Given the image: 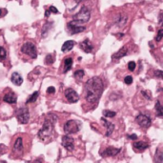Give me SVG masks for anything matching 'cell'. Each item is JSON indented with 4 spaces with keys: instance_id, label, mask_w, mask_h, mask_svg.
<instances>
[{
    "instance_id": "36",
    "label": "cell",
    "mask_w": 163,
    "mask_h": 163,
    "mask_svg": "<svg viewBox=\"0 0 163 163\" xmlns=\"http://www.w3.org/2000/svg\"><path fill=\"white\" fill-rule=\"evenodd\" d=\"M54 92H55V89H54V87H49L48 89H47V94H54Z\"/></svg>"
},
{
    "instance_id": "20",
    "label": "cell",
    "mask_w": 163,
    "mask_h": 163,
    "mask_svg": "<svg viewBox=\"0 0 163 163\" xmlns=\"http://www.w3.org/2000/svg\"><path fill=\"white\" fill-rule=\"evenodd\" d=\"M126 22H127V16H126V15L119 14V15L115 18V24L118 26L119 28L124 27V25L126 24Z\"/></svg>"
},
{
    "instance_id": "33",
    "label": "cell",
    "mask_w": 163,
    "mask_h": 163,
    "mask_svg": "<svg viewBox=\"0 0 163 163\" xmlns=\"http://www.w3.org/2000/svg\"><path fill=\"white\" fill-rule=\"evenodd\" d=\"M124 82H125V84H127V85H131V84L133 83V77L130 75L126 76L125 79H124Z\"/></svg>"
},
{
    "instance_id": "24",
    "label": "cell",
    "mask_w": 163,
    "mask_h": 163,
    "mask_svg": "<svg viewBox=\"0 0 163 163\" xmlns=\"http://www.w3.org/2000/svg\"><path fill=\"white\" fill-rule=\"evenodd\" d=\"M155 160L157 161V162H159V163H162V161H163V152L161 151L160 148H158V149L156 150V152H155Z\"/></svg>"
},
{
    "instance_id": "27",
    "label": "cell",
    "mask_w": 163,
    "mask_h": 163,
    "mask_svg": "<svg viewBox=\"0 0 163 163\" xmlns=\"http://www.w3.org/2000/svg\"><path fill=\"white\" fill-rule=\"evenodd\" d=\"M84 75H85V72H84L83 70H77L76 72H75V77L77 78V79H81V78L84 76Z\"/></svg>"
},
{
    "instance_id": "19",
    "label": "cell",
    "mask_w": 163,
    "mask_h": 163,
    "mask_svg": "<svg viewBox=\"0 0 163 163\" xmlns=\"http://www.w3.org/2000/svg\"><path fill=\"white\" fill-rule=\"evenodd\" d=\"M128 53V49L126 47H122L118 52H116L115 54H113V59L115 60V59H120L121 57H125Z\"/></svg>"
},
{
    "instance_id": "26",
    "label": "cell",
    "mask_w": 163,
    "mask_h": 163,
    "mask_svg": "<svg viewBox=\"0 0 163 163\" xmlns=\"http://www.w3.org/2000/svg\"><path fill=\"white\" fill-rule=\"evenodd\" d=\"M103 115L104 117H110V118H113L116 115V113L115 112H113V111H110V110H104L103 111Z\"/></svg>"
},
{
    "instance_id": "4",
    "label": "cell",
    "mask_w": 163,
    "mask_h": 163,
    "mask_svg": "<svg viewBox=\"0 0 163 163\" xmlns=\"http://www.w3.org/2000/svg\"><path fill=\"white\" fill-rule=\"evenodd\" d=\"M81 129V122L78 120H68L64 125V132L67 134H76Z\"/></svg>"
},
{
    "instance_id": "15",
    "label": "cell",
    "mask_w": 163,
    "mask_h": 163,
    "mask_svg": "<svg viewBox=\"0 0 163 163\" xmlns=\"http://www.w3.org/2000/svg\"><path fill=\"white\" fill-rule=\"evenodd\" d=\"M14 151L16 154H21L22 151H23V141H22L21 137L16 138L14 145Z\"/></svg>"
},
{
    "instance_id": "22",
    "label": "cell",
    "mask_w": 163,
    "mask_h": 163,
    "mask_svg": "<svg viewBox=\"0 0 163 163\" xmlns=\"http://www.w3.org/2000/svg\"><path fill=\"white\" fill-rule=\"evenodd\" d=\"M52 24H53V22H50V23H49V22H47V23L43 26V29L41 31V36L42 37H46L47 36V35L49 33V30L52 28V26H51Z\"/></svg>"
},
{
    "instance_id": "12",
    "label": "cell",
    "mask_w": 163,
    "mask_h": 163,
    "mask_svg": "<svg viewBox=\"0 0 163 163\" xmlns=\"http://www.w3.org/2000/svg\"><path fill=\"white\" fill-rule=\"evenodd\" d=\"M79 47L81 48V50L84 53H87V54H90L93 51V45L91 44L89 39H85L84 41L79 43Z\"/></svg>"
},
{
    "instance_id": "2",
    "label": "cell",
    "mask_w": 163,
    "mask_h": 163,
    "mask_svg": "<svg viewBox=\"0 0 163 163\" xmlns=\"http://www.w3.org/2000/svg\"><path fill=\"white\" fill-rule=\"evenodd\" d=\"M57 122V115L53 113L47 115L44 120L42 128L38 132V137L42 140H47L53 136L54 131V124Z\"/></svg>"
},
{
    "instance_id": "39",
    "label": "cell",
    "mask_w": 163,
    "mask_h": 163,
    "mask_svg": "<svg viewBox=\"0 0 163 163\" xmlns=\"http://www.w3.org/2000/svg\"><path fill=\"white\" fill-rule=\"evenodd\" d=\"M1 14H2V10L0 9V15H1Z\"/></svg>"
},
{
    "instance_id": "11",
    "label": "cell",
    "mask_w": 163,
    "mask_h": 163,
    "mask_svg": "<svg viewBox=\"0 0 163 163\" xmlns=\"http://www.w3.org/2000/svg\"><path fill=\"white\" fill-rule=\"evenodd\" d=\"M120 152V149L119 148H115V147H108L106 148L101 155L103 156H115L116 155Z\"/></svg>"
},
{
    "instance_id": "25",
    "label": "cell",
    "mask_w": 163,
    "mask_h": 163,
    "mask_svg": "<svg viewBox=\"0 0 163 163\" xmlns=\"http://www.w3.org/2000/svg\"><path fill=\"white\" fill-rule=\"evenodd\" d=\"M38 94H39V93L36 91V92H35L33 94H31V97L27 99V101H26V103L27 104H29V103H32V102H35V101L37 99V97H38Z\"/></svg>"
},
{
    "instance_id": "8",
    "label": "cell",
    "mask_w": 163,
    "mask_h": 163,
    "mask_svg": "<svg viewBox=\"0 0 163 163\" xmlns=\"http://www.w3.org/2000/svg\"><path fill=\"white\" fill-rule=\"evenodd\" d=\"M64 94H65V97L67 98V100L71 103H76L77 101L79 100V95H78V94L72 88L66 89L64 92Z\"/></svg>"
},
{
    "instance_id": "17",
    "label": "cell",
    "mask_w": 163,
    "mask_h": 163,
    "mask_svg": "<svg viewBox=\"0 0 163 163\" xmlns=\"http://www.w3.org/2000/svg\"><path fill=\"white\" fill-rule=\"evenodd\" d=\"M133 146H134V149H136L137 151H139V152H143L144 150L149 148V144L146 143V142H143V141H137L133 144Z\"/></svg>"
},
{
    "instance_id": "29",
    "label": "cell",
    "mask_w": 163,
    "mask_h": 163,
    "mask_svg": "<svg viewBox=\"0 0 163 163\" xmlns=\"http://www.w3.org/2000/svg\"><path fill=\"white\" fill-rule=\"evenodd\" d=\"M7 57V53H6V50H5L3 47L0 46V60H4Z\"/></svg>"
},
{
    "instance_id": "30",
    "label": "cell",
    "mask_w": 163,
    "mask_h": 163,
    "mask_svg": "<svg viewBox=\"0 0 163 163\" xmlns=\"http://www.w3.org/2000/svg\"><path fill=\"white\" fill-rule=\"evenodd\" d=\"M136 67H137V64H136L134 61H130V62L128 63V69H129V71H131V72L134 71Z\"/></svg>"
},
{
    "instance_id": "1",
    "label": "cell",
    "mask_w": 163,
    "mask_h": 163,
    "mask_svg": "<svg viewBox=\"0 0 163 163\" xmlns=\"http://www.w3.org/2000/svg\"><path fill=\"white\" fill-rule=\"evenodd\" d=\"M104 90V83L100 77L94 76L89 79L85 85V97L90 103H95L99 100Z\"/></svg>"
},
{
    "instance_id": "13",
    "label": "cell",
    "mask_w": 163,
    "mask_h": 163,
    "mask_svg": "<svg viewBox=\"0 0 163 163\" xmlns=\"http://www.w3.org/2000/svg\"><path fill=\"white\" fill-rule=\"evenodd\" d=\"M3 100L9 104H15L16 101H17V97H16L14 93H8L4 95Z\"/></svg>"
},
{
    "instance_id": "18",
    "label": "cell",
    "mask_w": 163,
    "mask_h": 163,
    "mask_svg": "<svg viewBox=\"0 0 163 163\" xmlns=\"http://www.w3.org/2000/svg\"><path fill=\"white\" fill-rule=\"evenodd\" d=\"M75 41L74 40H67L63 45H62V48H61V51L63 53H67V52H70V51L74 48L75 46Z\"/></svg>"
},
{
    "instance_id": "34",
    "label": "cell",
    "mask_w": 163,
    "mask_h": 163,
    "mask_svg": "<svg viewBox=\"0 0 163 163\" xmlns=\"http://www.w3.org/2000/svg\"><path fill=\"white\" fill-rule=\"evenodd\" d=\"M162 74H163V72L160 71V70H156V71H155V75L157 76V77H159V78H162V76H163Z\"/></svg>"
},
{
    "instance_id": "38",
    "label": "cell",
    "mask_w": 163,
    "mask_h": 163,
    "mask_svg": "<svg viewBox=\"0 0 163 163\" xmlns=\"http://www.w3.org/2000/svg\"><path fill=\"white\" fill-rule=\"evenodd\" d=\"M158 18H159V24L161 25V23H162V12H160V14H159V16H158Z\"/></svg>"
},
{
    "instance_id": "23",
    "label": "cell",
    "mask_w": 163,
    "mask_h": 163,
    "mask_svg": "<svg viewBox=\"0 0 163 163\" xmlns=\"http://www.w3.org/2000/svg\"><path fill=\"white\" fill-rule=\"evenodd\" d=\"M64 66H65V69L63 71V72H67L68 71H70L72 69V58H66L64 61Z\"/></svg>"
},
{
    "instance_id": "28",
    "label": "cell",
    "mask_w": 163,
    "mask_h": 163,
    "mask_svg": "<svg viewBox=\"0 0 163 163\" xmlns=\"http://www.w3.org/2000/svg\"><path fill=\"white\" fill-rule=\"evenodd\" d=\"M54 62V58L52 54H48L46 57H45V63L46 64H53Z\"/></svg>"
},
{
    "instance_id": "14",
    "label": "cell",
    "mask_w": 163,
    "mask_h": 163,
    "mask_svg": "<svg viewBox=\"0 0 163 163\" xmlns=\"http://www.w3.org/2000/svg\"><path fill=\"white\" fill-rule=\"evenodd\" d=\"M101 122H102L104 124V126L107 128V132H106L105 136L106 137H110L112 134V133H113L114 130H115V125L113 124V123H110L109 121H107L105 118H101Z\"/></svg>"
},
{
    "instance_id": "32",
    "label": "cell",
    "mask_w": 163,
    "mask_h": 163,
    "mask_svg": "<svg viewBox=\"0 0 163 163\" xmlns=\"http://www.w3.org/2000/svg\"><path fill=\"white\" fill-rule=\"evenodd\" d=\"M141 94H143V97H144L145 98H147V99H149V100H151V99H152L151 93H150L149 91H142V92H141Z\"/></svg>"
},
{
    "instance_id": "7",
    "label": "cell",
    "mask_w": 163,
    "mask_h": 163,
    "mask_svg": "<svg viewBox=\"0 0 163 163\" xmlns=\"http://www.w3.org/2000/svg\"><path fill=\"white\" fill-rule=\"evenodd\" d=\"M67 29H68L70 35H76V33H79L83 31H85L86 28L84 26H80L78 22L72 20L67 24Z\"/></svg>"
},
{
    "instance_id": "5",
    "label": "cell",
    "mask_w": 163,
    "mask_h": 163,
    "mask_svg": "<svg viewBox=\"0 0 163 163\" xmlns=\"http://www.w3.org/2000/svg\"><path fill=\"white\" fill-rule=\"evenodd\" d=\"M21 52L30 55V57L33 59H35L37 57V51H36V47L35 45L32 43V42H26L23 46L21 48Z\"/></svg>"
},
{
    "instance_id": "35",
    "label": "cell",
    "mask_w": 163,
    "mask_h": 163,
    "mask_svg": "<svg viewBox=\"0 0 163 163\" xmlns=\"http://www.w3.org/2000/svg\"><path fill=\"white\" fill-rule=\"evenodd\" d=\"M49 11H50L51 13H54V14H59L58 10L55 8V7H54V6H51L50 9H49Z\"/></svg>"
},
{
    "instance_id": "31",
    "label": "cell",
    "mask_w": 163,
    "mask_h": 163,
    "mask_svg": "<svg viewBox=\"0 0 163 163\" xmlns=\"http://www.w3.org/2000/svg\"><path fill=\"white\" fill-rule=\"evenodd\" d=\"M162 37H163V30L160 29V30L158 31V32H157V35L155 36V40H156L157 42H159V41H161Z\"/></svg>"
},
{
    "instance_id": "6",
    "label": "cell",
    "mask_w": 163,
    "mask_h": 163,
    "mask_svg": "<svg viewBox=\"0 0 163 163\" xmlns=\"http://www.w3.org/2000/svg\"><path fill=\"white\" fill-rule=\"evenodd\" d=\"M16 118L21 124H27L30 120V112L28 108L23 107L16 111Z\"/></svg>"
},
{
    "instance_id": "3",
    "label": "cell",
    "mask_w": 163,
    "mask_h": 163,
    "mask_svg": "<svg viewBox=\"0 0 163 163\" xmlns=\"http://www.w3.org/2000/svg\"><path fill=\"white\" fill-rule=\"evenodd\" d=\"M90 17H91V12H90L89 8L83 6L79 12L74 15V17H72L74 19L72 20L78 22V23H87L90 20Z\"/></svg>"
},
{
    "instance_id": "9",
    "label": "cell",
    "mask_w": 163,
    "mask_h": 163,
    "mask_svg": "<svg viewBox=\"0 0 163 163\" xmlns=\"http://www.w3.org/2000/svg\"><path fill=\"white\" fill-rule=\"evenodd\" d=\"M136 121L137 122V124L140 127H142V128H149L151 126V124H152L151 118L148 115H146L144 114L138 115L137 116V118H136Z\"/></svg>"
},
{
    "instance_id": "10",
    "label": "cell",
    "mask_w": 163,
    "mask_h": 163,
    "mask_svg": "<svg viewBox=\"0 0 163 163\" xmlns=\"http://www.w3.org/2000/svg\"><path fill=\"white\" fill-rule=\"evenodd\" d=\"M62 146L69 152L74 151L75 145H74V138L71 137L69 134H65L62 137Z\"/></svg>"
},
{
    "instance_id": "37",
    "label": "cell",
    "mask_w": 163,
    "mask_h": 163,
    "mask_svg": "<svg viewBox=\"0 0 163 163\" xmlns=\"http://www.w3.org/2000/svg\"><path fill=\"white\" fill-rule=\"evenodd\" d=\"M128 137L130 138V139H137V134H130V136H128Z\"/></svg>"
},
{
    "instance_id": "21",
    "label": "cell",
    "mask_w": 163,
    "mask_h": 163,
    "mask_svg": "<svg viewBox=\"0 0 163 163\" xmlns=\"http://www.w3.org/2000/svg\"><path fill=\"white\" fill-rule=\"evenodd\" d=\"M155 109V114H156V115L161 118V117L163 116V107L161 106V103H160L159 100L156 101Z\"/></svg>"
},
{
    "instance_id": "16",
    "label": "cell",
    "mask_w": 163,
    "mask_h": 163,
    "mask_svg": "<svg viewBox=\"0 0 163 163\" xmlns=\"http://www.w3.org/2000/svg\"><path fill=\"white\" fill-rule=\"evenodd\" d=\"M11 80H12V82L14 84V85H16V86H20L21 84L23 83V78H22V76L18 74V72H14V74L12 75Z\"/></svg>"
}]
</instances>
